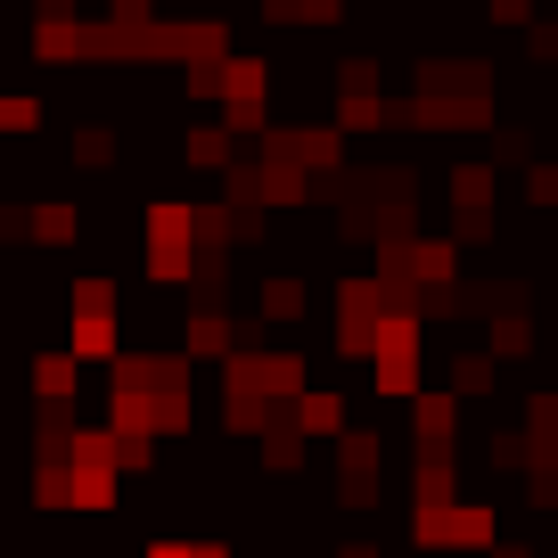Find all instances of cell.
<instances>
[{"instance_id": "obj_3", "label": "cell", "mask_w": 558, "mask_h": 558, "mask_svg": "<svg viewBox=\"0 0 558 558\" xmlns=\"http://www.w3.org/2000/svg\"><path fill=\"white\" fill-rule=\"evenodd\" d=\"M66 353H74V362H116V353H123V313H74Z\"/></svg>"}, {"instance_id": "obj_4", "label": "cell", "mask_w": 558, "mask_h": 558, "mask_svg": "<svg viewBox=\"0 0 558 558\" xmlns=\"http://www.w3.org/2000/svg\"><path fill=\"white\" fill-rule=\"evenodd\" d=\"M402 263H411L418 288H452V279H460V239H418Z\"/></svg>"}, {"instance_id": "obj_1", "label": "cell", "mask_w": 558, "mask_h": 558, "mask_svg": "<svg viewBox=\"0 0 558 558\" xmlns=\"http://www.w3.org/2000/svg\"><path fill=\"white\" fill-rule=\"evenodd\" d=\"M493 534H501V518L485 501H427L418 509V550H485Z\"/></svg>"}, {"instance_id": "obj_6", "label": "cell", "mask_w": 558, "mask_h": 558, "mask_svg": "<svg viewBox=\"0 0 558 558\" xmlns=\"http://www.w3.org/2000/svg\"><path fill=\"white\" fill-rule=\"evenodd\" d=\"M0 74H9V66H0Z\"/></svg>"}, {"instance_id": "obj_5", "label": "cell", "mask_w": 558, "mask_h": 558, "mask_svg": "<svg viewBox=\"0 0 558 558\" xmlns=\"http://www.w3.org/2000/svg\"><path fill=\"white\" fill-rule=\"evenodd\" d=\"M313 313V288H304L296 271H271L263 279V320H304Z\"/></svg>"}, {"instance_id": "obj_2", "label": "cell", "mask_w": 558, "mask_h": 558, "mask_svg": "<svg viewBox=\"0 0 558 558\" xmlns=\"http://www.w3.org/2000/svg\"><path fill=\"white\" fill-rule=\"evenodd\" d=\"M288 436H345V395L337 386H313V395H288Z\"/></svg>"}]
</instances>
